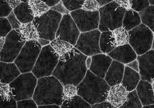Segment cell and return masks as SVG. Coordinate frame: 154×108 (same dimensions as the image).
I'll return each instance as SVG.
<instances>
[{
	"mask_svg": "<svg viewBox=\"0 0 154 108\" xmlns=\"http://www.w3.org/2000/svg\"><path fill=\"white\" fill-rule=\"evenodd\" d=\"M77 94V87L75 85L70 84L63 85V100L72 98Z\"/></svg>",
	"mask_w": 154,
	"mask_h": 108,
	"instance_id": "32",
	"label": "cell"
},
{
	"mask_svg": "<svg viewBox=\"0 0 154 108\" xmlns=\"http://www.w3.org/2000/svg\"><path fill=\"white\" fill-rule=\"evenodd\" d=\"M128 93L121 84L110 86L106 100L114 108H120L127 100Z\"/></svg>",
	"mask_w": 154,
	"mask_h": 108,
	"instance_id": "18",
	"label": "cell"
},
{
	"mask_svg": "<svg viewBox=\"0 0 154 108\" xmlns=\"http://www.w3.org/2000/svg\"><path fill=\"white\" fill-rule=\"evenodd\" d=\"M91 56H87L85 61V66H86L87 70L90 68L91 64Z\"/></svg>",
	"mask_w": 154,
	"mask_h": 108,
	"instance_id": "51",
	"label": "cell"
},
{
	"mask_svg": "<svg viewBox=\"0 0 154 108\" xmlns=\"http://www.w3.org/2000/svg\"><path fill=\"white\" fill-rule=\"evenodd\" d=\"M18 30L23 39L26 41H37L39 38L38 32L33 22L21 23Z\"/></svg>",
	"mask_w": 154,
	"mask_h": 108,
	"instance_id": "24",
	"label": "cell"
},
{
	"mask_svg": "<svg viewBox=\"0 0 154 108\" xmlns=\"http://www.w3.org/2000/svg\"><path fill=\"white\" fill-rule=\"evenodd\" d=\"M37 80L31 72L20 74L9 84L12 96L17 101L32 99Z\"/></svg>",
	"mask_w": 154,
	"mask_h": 108,
	"instance_id": "8",
	"label": "cell"
},
{
	"mask_svg": "<svg viewBox=\"0 0 154 108\" xmlns=\"http://www.w3.org/2000/svg\"><path fill=\"white\" fill-rule=\"evenodd\" d=\"M27 2L31 14L35 17L42 16L50 9V8L41 0H28Z\"/></svg>",
	"mask_w": 154,
	"mask_h": 108,
	"instance_id": "29",
	"label": "cell"
},
{
	"mask_svg": "<svg viewBox=\"0 0 154 108\" xmlns=\"http://www.w3.org/2000/svg\"><path fill=\"white\" fill-rule=\"evenodd\" d=\"M12 29H18L21 23L15 16L13 10L6 17Z\"/></svg>",
	"mask_w": 154,
	"mask_h": 108,
	"instance_id": "40",
	"label": "cell"
},
{
	"mask_svg": "<svg viewBox=\"0 0 154 108\" xmlns=\"http://www.w3.org/2000/svg\"><path fill=\"white\" fill-rule=\"evenodd\" d=\"M96 1L99 3L100 7H101L112 2L114 0H96Z\"/></svg>",
	"mask_w": 154,
	"mask_h": 108,
	"instance_id": "50",
	"label": "cell"
},
{
	"mask_svg": "<svg viewBox=\"0 0 154 108\" xmlns=\"http://www.w3.org/2000/svg\"><path fill=\"white\" fill-rule=\"evenodd\" d=\"M140 80L139 73L125 65L123 78L121 84L128 91H131L136 89Z\"/></svg>",
	"mask_w": 154,
	"mask_h": 108,
	"instance_id": "21",
	"label": "cell"
},
{
	"mask_svg": "<svg viewBox=\"0 0 154 108\" xmlns=\"http://www.w3.org/2000/svg\"><path fill=\"white\" fill-rule=\"evenodd\" d=\"M81 33L70 14L63 15L56 33L55 39L67 41L74 46Z\"/></svg>",
	"mask_w": 154,
	"mask_h": 108,
	"instance_id": "13",
	"label": "cell"
},
{
	"mask_svg": "<svg viewBox=\"0 0 154 108\" xmlns=\"http://www.w3.org/2000/svg\"><path fill=\"white\" fill-rule=\"evenodd\" d=\"M17 108V101L11 95L7 98L0 96V108Z\"/></svg>",
	"mask_w": 154,
	"mask_h": 108,
	"instance_id": "35",
	"label": "cell"
},
{
	"mask_svg": "<svg viewBox=\"0 0 154 108\" xmlns=\"http://www.w3.org/2000/svg\"><path fill=\"white\" fill-rule=\"evenodd\" d=\"M12 95L11 89L9 84L0 83V96L7 98Z\"/></svg>",
	"mask_w": 154,
	"mask_h": 108,
	"instance_id": "42",
	"label": "cell"
},
{
	"mask_svg": "<svg viewBox=\"0 0 154 108\" xmlns=\"http://www.w3.org/2000/svg\"><path fill=\"white\" fill-rule=\"evenodd\" d=\"M141 23L138 12L131 9L126 10L122 20V27L129 31Z\"/></svg>",
	"mask_w": 154,
	"mask_h": 108,
	"instance_id": "22",
	"label": "cell"
},
{
	"mask_svg": "<svg viewBox=\"0 0 154 108\" xmlns=\"http://www.w3.org/2000/svg\"><path fill=\"white\" fill-rule=\"evenodd\" d=\"M12 29L7 18L0 17V37H6Z\"/></svg>",
	"mask_w": 154,
	"mask_h": 108,
	"instance_id": "36",
	"label": "cell"
},
{
	"mask_svg": "<svg viewBox=\"0 0 154 108\" xmlns=\"http://www.w3.org/2000/svg\"><path fill=\"white\" fill-rule=\"evenodd\" d=\"M101 33L98 29L82 32L74 47L87 56L102 54L99 45Z\"/></svg>",
	"mask_w": 154,
	"mask_h": 108,
	"instance_id": "11",
	"label": "cell"
},
{
	"mask_svg": "<svg viewBox=\"0 0 154 108\" xmlns=\"http://www.w3.org/2000/svg\"><path fill=\"white\" fill-rule=\"evenodd\" d=\"M139 63V73L140 79L154 82V50L150 49L146 53L137 56Z\"/></svg>",
	"mask_w": 154,
	"mask_h": 108,
	"instance_id": "14",
	"label": "cell"
},
{
	"mask_svg": "<svg viewBox=\"0 0 154 108\" xmlns=\"http://www.w3.org/2000/svg\"><path fill=\"white\" fill-rule=\"evenodd\" d=\"M38 42L40 44V45L43 47L45 46L48 45H50V42L51 41L49 40H47V39H44L40 38H39L37 40Z\"/></svg>",
	"mask_w": 154,
	"mask_h": 108,
	"instance_id": "48",
	"label": "cell"
},
{
	"mask_svg": "<svg viewBox=\"0 0 154 108\" xmlns=\"http://www.w3.org/2000/svg\"><path fill=\"white\" fill-rule=\"evenodd\" d=\"M41 1L45 2L49 8H51L57 4L60 0H41Z\"/></svg>",
	"mask_w": 154,
	"mask_h": 108,
	"instance_id": "47",
	"label": "cell"
},
{
	"mask_svg": "<svg viewBox=\"0 0 154 108\" xmlns=\"http://www.w3.org/2000/svg\"><path fill=\"white\" fill-rule=\"evenodd\" d=\"M18 108H37V104L33 99H24L17 101Z\"/></svg>",
	"mask_w": 154,
	"mask_h": 108,
	"instance_id": "38",
	"label": "cell"
},
{
	"mask_svg": "<svg viewBox=\"0 0 154 108\" xmlns=\"http://www.w3.org/2000/svg\"><path fill=\"white\" fill-rule=\"evenodd\" d=\"M60 107L62 108H91L90 103L78 94L72 98L63 100Z\"/></svg>",
	"mask_w": 154,
	"mask_h": 108,
	"instance_id": "26",
	"label": "cell"
},
{
	"mask_svg": "<svg viewBox=\"0 0 154 108\" xmlns=\"http://www.w3.org/2000/svg\"><path fill=\"white\" fill-rule=\"evenodd\" d=\"M5 42V37H0V52L2 49Z\"/></svg>",
	"mask_w": 154,
	"mask_h": 108,
	"instance_id": "52",
	"label": "cell"
},
{
	"mask_svg": "<svg viewBox=\"0 0 154 108\" xmlns=\"http://www.w3.org/2000/svg\"><path fill=\"white\" fill-rule=\"evenodd\" d=\"M100 8L96 0H85L82 9L88 11H99Z\"/></svg>",
	"mask_w": 154,
	"mask_h": 108,
	"instance_id": "37",
	"label": "cell"
},
{
	"mask_svg": "<svg viewBox=\"0 0 154 108\" xmlns=\"http://www.w3.org/2000/svg\"><path fill=\"white\" fill-rule=\"evenodd\" d=\"M91 64L89 70L95 75L104 79L112 59L106 54H99L92 56Z\"/></svg>",
	"mask_w": 154,
	"mask_h": 108,
	"instance_id": "15",
	"label": "cell"
},
{
	"mask_svg": "<svg viewBox=\"0 0 154 108\" xmlns=\"http://www.w3.org/2000/svg\"><path fill=\"white\" fill-rule=\"evenodd\" d=\"M76 87L77 94L92 105L106 100L110 86L103 78L97 76L88 69L84 78Z\"/></svg>",
	"mask_w": 154,
	"mask_h": 108,
	"instance_id": "2",
	"label": "cell"
},
{
	"mask_svg": "<svg viewBox=\"0 0 154 108\" xmlns=\"http://www.w3.org/2000/svg\"><path fill=\"white\" fill-rule=\"evenodd\" d=\"M62 17V14L50 9L42 16L35 17L32 22L37 29L39 38L50 41L54 39Z\"/></svg>",
	"mask_w": 154,
	"mask_h": 108,
	"instance_id": "5",
	"label": "cell"
},
{
	"mask_svg": "<svg viewBox=\"0 0 154 108\" xmlns=\"http://www.w3.org/2000/svg\"><path fill=\"white\" fill-rule=\"evenodd\" d=\"M9 6L12 9L18 6L21 2V0H6Z\"/></svg>",
	"mask_w": 154,
	"mask_h": 108,
	"instance_id": "46",
	"label": "cell"
},
{
	"mask_svg": "<svg viewBox=\"0 0 154 108\" xmlns=\"http://www.w3.org/2000/svg\"><path fill=\"white\" fill-rule=\"evenodd\" d=\"M21 2H27L28 0H21Z\"/></svg>",
	"mask_w": 154,
	"mask_h": 108,
	"instance_id": "55",
	"label": "cell"
},
{
	"mask_svg": "<svg viewBox=\"0 0 154 108\" xmlns=\"http://www.w3.org/2000/svg\"><path fill=\"white\" fill-rule=\"evenodd\" d=\"M142 108H154V104H149V105H143Z\"/></svg>",
	"mask_w": 154,
	"mask_h": 108,
	"instance_id": "53",
	"label": "cell"
},
{
	"mask_svg": "<svg viewBox=\"0 0 154 108\" xmlns=\"http://www.w3.org/2000/svg\"><path fill=\"white\" fill-rule=\"evenodd\" d=\"M63 85L55 76L51 75L38 78L32 99L38 106L63 103Z\"/></svg>",
	"mask_w": 154,
	"mask_h": 108,
	"instance_id": "3",
	"label": "cell"
},
{
	"mask_svg": "<svg viewBox=\"0 0 154 108\" xmlns=\"http://www.w3.org/2000/svg\"><path fill=\"white\" fill-rule=\"evenodd\" d=\"M70 14L81 33L98 29L99 11H88L80 8L71 11Z\"/></svg>",
	"mask_w": 154,
	"mask_h": 108,
	"instance_id": "12",
	"label": "cell"
},
{
	"mask_svg": "<svg viewBox=\"0 0 154 108\" xmlns=\"http://www.w3.org/2000/svg\"><path fill=\"white\" fill-rule=\"evenodd\" d=\"M113 40L111 31H103L101 33L99 45L103 54H107L116 47Z\"/></svg>",
	"mask_w": 154,
	"mask_h": 108,
	"instance_id": "25",
	"label": "cell"
},
{
	"mask_svg": "<svg viewBox=\"0 0 154 108\" xmlns=\"http://www.w3.org/2000/svg\"><path fill=\"white\" fill-rule=\"evenodd\" d=\"M142 107L141 102L138 96L136 89L129 92L127 100L120 106V108H141Z\"/></svg>",
	"mask_w": 154,
	"mask_h": 108,
	"instance_id": "31",
	"label": "cell"
},
{
	"mask_svg": "<svg viewBox=\"0 0 154 108\" xmlns=\"http://www.w3.org/2000/svg\"><path fill=\"white\" fill-rule=\"evenodd\" d=\"M153 83L140 79L136 88L142 106L154 104Z\"/></svg>",
	"mask_w": 154,
	"mask_h": 108,
	"instance_id": "19",
	"label": "cell"
},
{
	"mask_svg": "<svg viewBox=\"0 0 154 108\" xmlns=\"http://www.w3.org/2000/svg\"><path fill=\"white\" fill-rule=\"evenodd\" d=\"M50 9L60 13L63 16L69 14L70 13V11L66 8L61 0H60L57 4L50 8Z\"/></svg>",
	"mask_w": 154,
	"mask_h": 108,
	"instance_id": "41",
	"label": "cell"
},
{
	"mask_svg": "<svg viewBox=\"0 0 154 108\" xmlns=\"http://www.w3.org/2000/svg\"><path fill=\"white\" fill-rule=\"evenodd\" d=\"M125 65L128 66L130 68H131L136 72L139 73V63L137 58L130 63L126 64Z\"/></svg>",
	"mask_w": 154,
	"mask_h": 108,
	"instance_id": "45",
	"label": "cell"
},
{
	"mask_svg": "<svg viewBox=\"0 0 154 108\" xmlns=\"http://www.w3.org/2000/svg\"><path fill=\"white\" fill-rule=\"evenodd\" d=\"M148 1L150 5H154V0H148Z\"/></svg>",
	"mask_w": 154,
	"mask_h": 108,
	"instance_id": "54",
	"label": "cell"
},
{
	"mask_svg": "<svg viewBox=\"0 0 154 108\" xmlns=\"http://www.w3.org/2000/svg\"><path fill=\"white\" fill-rule=\"evenodd\" d=\"M111 31L115 46L129 44L128 33L125 29L122 27L115 29Z\"/></svg>",
	"mask_w": 154,
	"mask_h": 108,
	"instance_id": "30",
	"label": "cell"
},
{
	"mask_svg": "<svg viewBox=\"0 0 154 108\" xmlns=\"http://www.w3.org/2000/svg\"><path fill=\"white\" fill-rule=\"evenodd\" d=\"M12 10L6 0H0V17H6Z\"/></svg>",
	"mask_w": 154,
	"mask_h": 108,
	"instance_id": "39",
	"label": "cell"
},
{
	"mask_svg": "<svg viewBox=\"0 0 154 108\" xmlns=\"http://www.w3.org/2000/svg\"><path fill=\"white\" fill-rule=\"evenodd\" d=\"M87 57L73 47L70 52L59 57L52 75L57 78L63 85L70 84L77 86L87 72L85 64Z\"/></svg>",
	"mask_w": 154,
	"mask_h": 108,
	"instance_id": "1",
	"label": "cell"
},
{
	"mask_svg": "<svg viewBox=\"0 0 154 108\" xmlns=\"http://www.w3.org/2000/svg\"><path fill=\"white\" fill-rule=\"evenodd\" d=\"M92 108H115L108 101L105 100L101 102L91 105Z\"/></svg>",
	"mask_w": 154,
	"mask_h": 108,
	"instance_id": "44",
	"label": "cell"
},
{
	"mask_svg": "<svg viewBox=\"0 0 154 108\" xmlns=\"http://www.w3.org/2000/svg\"><path fill=\"white\" fill-rule=\"evenodd\" d=\"M116 3L120 7L127 10L130 9L131 7V0H114Z\"/></svg>",
	"mask_w": 154,
	"mask_h": 108,
	"instance_id": "43",
	"label": "cell"
},
{
	"mask_svg": "<svg viewBox=\"0 0 154 108\" xmlns=\"http://www.w3.org/2000/svg\"><path fill=\"white\" fill-rule=\"evenodd\" d=\"M131 9L139 12L150 5L148 0H131Z\"/></svg>",
	"mask_w": 154,
	"mask_h": 108,
	"instance_id": "34",
	"label": "cell"
},
{
	"mask_svg": "<svg viewBox=\"0 0 154 108\" xmlns=\"http://www.w3.org/2000/svg\"><path fill=\"white\" fill-rule=\"evenodd\" d=\"M13 11L21 23L32 22L35 18L31 14L27 2H21L18 6L13 9Z\"/></svg>",
	"mask_w": 154,
	"mask_h": 108,
	"instance_id": "23",
	"label": "cell"
},
{
	"mask_svg": "<svg viewBox=\"0 0 154 108\" xmlns=\"http://www.w3.org/2000/svg\"><path fill=\"white\" fill-rule=\"evenodd\" d=\"M50 45L59 57L62 56L70 52L74 47L67 41L57 39L51 41Z\"/></svg>",
	"mask_w": 154,
	"mask_h": 108,
	"instance_id": "27",
	"label": "cell"
},
{
	"mask_svg": "<svg viewBox=\"0 0 154 108\" xmlns=\"http://www.w3.org/2000/svg\"><path fill=\"white\" fill-rule=\"evenodd\" d=\"M26 42L18 29H12L5 37L4 46L0 52V61L14 62Z\"/></svg>",
	"mask_w": 154,
	"mask_h": 108,
	"instance_id": "10",
	"label": "cell"
},
{
	"mask_svg": "<svg viewBox=\"0 0 154 108\" xmlns=\"http://www.w3.org/2000/svg\"><path fill=\"white\" fill-rule=\"evenodd\" d=\"M21 74L14 62L0 61V83L10 84Z\"/></svg>",
	"mask_w": 154,
	"mask_h": 108,
	"instance_id": "20",
	"label": "cell"
},
{
	"mask_svg": "<svg viewBox=\"0 0 154 108\" xmlns=\"http://www.w3.org/2000/svg\"><path fill=\"white\" fill-rule=\"evenodd\" d=\"M154 5H149L142 11L138 12L140 17L141 23L154 31Z\"/></svg>",
	"mask_w": 154,
	"mask_h": 108,
	"instance_id": "28",
	"label": "cell"
},
{
	"mask_svg": "<svg viewBox=\"0 0 154 108\" xmlns=\"http://www.w3.org/2000/svg\"><path fill=\"white\" fill-rule=\"evenodd\" d=\"M107 54L112 60L125 65L137 58V55L129 44L116 47Z\"/></svg>",
	"mask_w": 154,
	"mask_h": 108,
	"instance_id": "16",
	"label": "cell"
},
{
	"mask_svg": "<svg viewBox=\"0 0 154 108\" xmlns=\"http://www.w3.org/2000/svg\"><path fill=\"white\" fill-rule=\"evenodd\" d=\"M59 57L50 45L43 47L31 73L37 79L50 76L58 63Z\"/></svg>",
	"mask_w": 154,
	"mask_h": 108,
	"instance_id": "7",
	"label": "cell"
},
{
	"mask_svg": "<svg viewBox=\"0 0 154 108\" xmlns=\"http://www.w3.org/2000/svg\"><path fill=\"white\" fill-rule=\"evenodd\" d=\"M38 108H60L59 105L56 104H47V105H41L38 106Z\"/></svg>",
	"mask_w": 154,
	"mask_h": 108,
	"instance_id": "49",
	"label": "cell"
},
{
	"mask_svg": "<svg viewBox=\"0 0 154 108\" xmlns=\"http://www.w3.org/2000/svg\"><path fill=\"white\" fill-rule=\"evenodd\" d=\"M129 44L137 55L150 50L154 44V32L144 24H140L128 31Z\"/></svg>",
	"mask_w": 154,
	"mask_h": 108,
	"instance_id": "6",
	"label": "cell"
},
{
	"mask_svg": "<svg viewBox=\"0 0 154 108\" xmlns=\"http://www.w3.org/2000/svg\"><path fill=\"white\" fill-rule=\"evenodd\" d=\"M41 48L37 41H26L14 62L21 73L31 72Z\"/></svg>",
	"mask_w": 154,
	"mask_h": 108,
	"instance_id": "9",
	"label": "cell"
},
{
	"mask_svg": "<svg viewBox=\"0 0 154 108\" xmlns=\"http://www.w3.org/2000/svg\"><path fill=\"white\" fill-rule=\"evenodd\" d=\"M125 11L126 9L120 7L114 1L100 7L99 10L98 29L102 32L122 27Z\"/></svg>",
	"mask_w": 154,
	"mask_h": 108,
	"instance_id": "4",
	"label": "cell"
},
{
	"mask_svg": "<svg viewBox=\"0 0 154 108\" xmlns=\"http://www.w3.org/2000/svg\"><path fill=\"white\" fill-rule=\"evenodd\" d=\"M67 10L71 11L82 8L85 0H61Z\"/></svg>",
	"mask_w": 154,
	"mask_h": 108,
	"instance_id": "33",
	"label": "cell"
},
{
	"mask_svg": "<svg viewBox=\"0 0 154 108\" xmlns=\"http://www.w3.org/2000/svg\"><path fill=\"white\" fill-rule=\"evenodd\" d=\"M125 65L113 60L105 75L104 79L109 86L121 84L124 73Z\"/></svg>",
	"mask_w": 154,
	"mask_h": 108,
	"instance_id": "17",
	"label": "cell"
}]
</instances>
